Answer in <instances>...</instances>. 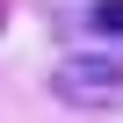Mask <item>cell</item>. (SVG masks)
Returning a JSON list of instances; mask_svg holds the SVG:
<instances>
[{"label": "cell", "mask_w": 123, "mask_h": 123, "mask_svg": "<svg viewBox=\"0 0 123 123\" xmlns=\"http://www.w3.org/2000/svg\"><path fill=\"white\" fill-rule=\"evenodd\" d=\"M87 29L94 36H123V0H94L87 7Z\"/></svg>", "instance_id": "2"}, {"label": "cell", "mask_w": 123, "mask_h": 123, "mask_svg": "<svg viewBox=\"0 0 123 123\" xmlns=\"http://www.w3.org/2000/svg\"><path fill=\"white\" fill-rule=\"evenodd\" d=\"M51 94L65 109H123V58H58L51 65Z\"/></svg>", "instance_id": "1"}]
</instances>
